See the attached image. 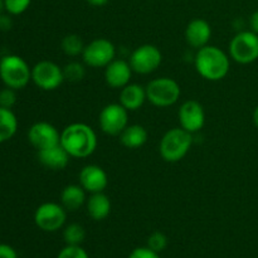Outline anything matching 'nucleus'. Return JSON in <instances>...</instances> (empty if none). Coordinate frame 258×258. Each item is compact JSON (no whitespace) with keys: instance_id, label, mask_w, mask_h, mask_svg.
I'll list each match as a JSON object with an SVG mask.
<instances>
[{"instance_id":"obj_33","label":"nucleus","mask_w":258,"mask_h":258,"mask_svg":"<svg viewBox=\"0 0 258 258\" xmlns=\"http://www.w3.org/2000/svg\"><path fill=\"white\" fill-rule=\"evenodd\" d=\"M249 25H251V30L258 34V10L253 13L249 18Z\"/></svg>"},{"instance_id":"obj_9","label":"nucleus","mask_w":258,"mask_h":258,"mask_svg":"<svg viewBox=\"0 0 258 258\" xmlns=\"http://www.w3.org/2000/svg\"><path fill=\"white\" fill-rule=\"evenodd\" d=\"M32 81L43 91H54L64 81L63 68L50 60H40L32 68Z\"/></svg>"},{"instance_id":"obj_1","label":"nucleus","mask_w":258,"mask_h":258,"mask_svg":"<svg viewBox=\"0 0 258 258\" xmlns=\"http://www.w3.org/2000/svg\"><path fill=\"white\" fill-rule=\"evenodd\" d=\"M60 145L71 158L85 159L97 148V135L91 126L82 122L71 123L60 133Z\"/></svg>"},{"instance_id":"obj_5","label":"nucleus","mask_w":258,"mask_h":258,"mask_svg":"<svg viewBox=\"0 0 258 258\" xmlns=\"http://www.w3.org/2000/svg\"><path fill=\"white\" fill-rule=\"evenodd\" d=\"M146 97L156 107H169L180 98L181 90L175 80L160 77L150 81L146 86Z\"/></svg>"},{"instance_id":"obj_28","label":"nucleus","mask_w":258,"mask_h":258,"mask_svg":"<svg viewBox=\"0 0 258 258\" xmlns=\"http://www.w3.org/2000/svg\"><path fill=\"white\" fill-rule=\"evenodd\" d=\"M14 88L5 87L0 90V107L10 108L12 110L14 105L17 103V93Z\"/></svg>"},{"instance_id":"obj_11","label":"nucleus","mask_w":258,"mask_h":258,"mask_svg":"<svg viewBox=\"0 0 258 258\" xmlns=\"http://www.w3.org/2000/svg\"><path fill=\"white\" fill-rule=\"evenodd\" d=\"M101 130L107 135H120L128 125V111L118 103L105 106L98 117Z\"/></svg>"},{"instance_id":"obj_15","label":"nucleus","mask_w":258,"mask_h":258,"mask_svg":"<svg viewBox=\"0 0 258 258\" xmlns=\"http://www.w3.org/2000/svg\"><path fill=\"white\" fill-rule=\"evenodd\" d=\"M133 68L123 59H113L105 67V81L111 88H123L130 83Z\"/></svg>"},{"instance_id":"obj_27","label":"nucleus","mask_w":258,"mask_h":258,"mask_svg":"<svg viewBox=\"0 0 258 258\" xmlns=\"http://www.w3.org/2000/svg\"><path fill=\"white\" fill-rule=\"evenodd\" d=\"M32 0H4V7L9 14L20 15L29 8Z\"/></svg>"},{"instance_id":"obj_14","label":"nucleus","mask_w":258,"mask_h":258,"mask_svg":"<svg viewBox=\"0 0 258 258\" xmlns=\"http://www.w3.org/2000/svg\"><path fill=\"white\" fill-rule=\"evenodd\" d=\"M108 178L106 171L98 165H87L80 173V185L88 193H101L106 189Z\"/></svg>"},{"instance_id":"obj_34","label":"nucleus","mask_w":258,"mask_h":258,"mask_svg":"<svg viewBox=\"0 0 258 258\" xmlns=\"http://www.w3.org/2000/svg\"><path fill=\"white\" fill-rule=\"evenodd\" d=\"M108 0H87V3L92 7H103V5L107 4Z\"/></svg>"},{"instance_id":"obj_20","label":"nucleus","mask_w":258,"mask_h":258,"mask_svg":"<svg viewBox=\"0 0 258 258\" xmlns=\"http://www.w3.org/2000/svg\"><path fill=\"white\" fill-rule=\"evenodd\" d=\"M86 202V190L81 185L71 184L62 190L60 194V204L66 211L75 212L80 209Z\"/></svg>"},{"instance_id":"obj_17","label":"nucleus","mask_w":258,"mask_h":258,"mask_svg":"<svg viewBox=\"0 0 258 258\" xmlns=\"http://www.w3.org/2000/svg\"><path fill=\"white\" fill-rule=\"evenodd\" d=\"M212 37V28L204 19H193L185 29V39L193 48H202L208 45Z\"/></svg>"},{"instance_id":"obj_12","label":"nucleus","mask_w":258,"mask_h":258,"mask_svg":"<svg viewBox=\"0 0 258 258\" xmlns=\"http://www.w3.org/2000/svg\"><path fill=\"white\" fill-rule=\"evenodd\" d=\"M179 122H180V127H183L188 133H198L203 128L204 122H206L203 106L196 100L185 101L179 108Z\"/></svg>"},{"instance_id":"obj_23","label":"nucleus","mask_w":258,"mask_h":258,"mask_svg":"<svg viewBox=\"0 0 258 258\" xmlns=\"http://www.w3.org/2000/svg\"><path fill=\"white\" fill-rule=\"evenodd\" d=\"M86 238V231L81 224H68L63 231V239L68 246H81Z\"/></svg>"},{"instance_id":"obj_4","label":"nucleus","mask_w":258,"mask_h":258,"mask_svg":"<svg viewBox=\"0 0 258 258\" xmlns=\"http://www.w3.org/2000/svg\"><path fill=\"white\" fill-rule=\"evenodd\" d=\"M0 78L7 87L20 90L32 80V68L19 55H4L0 60Z\"/></svg>"},{"instance_id":"obj_29","label":"nucleus","mask_w":258,"mask_h":258,"mask_svg":"<svg viewBox=\"0 0 258 258\" xmlns=\"http://www.w3.org/2000/svg\"><path fill=\"white\" fill-rule=\"evenodd\" d=\"M57 258H90L88 253L81 246H66L58 253Z\"/></svg>"},{"instance_id":"obj_32","label":"nucleus","mask_w":258,"mask_h":258,"mask_svg":"<svg viewBox=\"0 0 258 258\" xmlns=\"http://www.w3.org/2000/svg\"><path fill=\"white\" fill-rule=\"evenodd\" d=\"M12 25H13V22L12 19H10V17L0 14V30L7 32V30H9L10 28H12Z\"/></svg>"},{"instance_id":"obj_16","label":"nucleus","mask_w":258,"mask_h":258,"mask_svg":"<svg viewBox=\"0 0 258 258\" xmlns=\"http://www.w3.org/2000/svg\"><path fill=\"white\" fill-rule=\"evenodd\" d=\"M70 154L60 145V143L50 148L38 150V160L49 170H63L70 163Z\"/></svg>"},{"instance_id":"obj_7","label":"nucleus","mask_w":258,"mask_h":258,"mask_svg":"<svg viewBox=\"0 0 258 258\" xmlns=\"http://www.w3.org/2000/svg\"><path fill=\"white\" fill-rule=\"evenodd\" d=\"M116 49L112 42L105 38H97L85 45L82 52L83 62L92 68H102L115 59Z\"/></svg>"},{"instance_id":"obj_10","label":"nucleus","mask_w":258,"mask_h":258,"mask_svg":"<svg viewBox=\"0 0 258 258\" xmlns=\"http://www.w3.org/2000/svg\"><path fill=\"white\" fill-rule=\"evenodd\" d=\"M163 60V54L156 45L143 44L136 48L133 53L128 63L134 72L140 75H149L159 68Z\"/></svg>"},{"instance_id":"obj_26","label":"nucleus","mask_w":258,"mask_h":258,"mask_svg":"<svg viewBox=\"0 0 258 258\" xmlns=\"http://www.w3.org/2000/svg\"><path fill=\"white\" fill-rule=\"evenodd\" d=\"M148 247L153 251L160 253L168 247V237L163 232H154L149 236Z\"/></svg>"},{"instance_id":"obj_6","label":"nucleus","mask_w":258,"mask_h":258,"mask_svg":"<svg viewBox=\"0 0 258 258\" xmlns=\"http://www.w3.org/2000/svg\"><path fill=\"white\" fill-rule=\"evenodd\" d=\"M229 54L241 64H249L258 59V34L252 30H243L232 38Z\"/></svg>"},{"instance_id":"obj_25","label":"nucleus","mask_w":258,"mask_h":258,"mask_svg":"<svg viewBox=\"0 0 258 258\" xmlns=\"http://www.w3.org/2000/svg\"><path fill=\"white\" fill-rule=\"evenodd\" d=\"M63 76L70 82H80L86 76L85 66L78 62H70L63 67Z\"/></svg>"},{"instance_id":"obj_24","label":"nucleus","mask_w":258,"mask_h":258,"mask_svg":"<svg viewBox=\"0 0 258 258\" xmlns=\"http://www.w3.org/2000/svg\"><path fill=\"white\" fill-rule=\"evenodd\" d=\"M60 47H62L63 52L70 57H77V55L82 54L83 49H85V44L80 35L77 34L66 35L60 42Z\"/></svg>"},{"instance_id":"obj_8","label":"nucleus","mask_w":258,"mask_h":258,"mask_svg":"<svg viewBox=\"0 0 258 258\" xmlns=\"http://www.w3.org/2000/svg\"><path fill=\"white\" fill-rule=\"evenodd\" d=\"M67 219V211L62 204L43 203L35 209V226L44 232H55L62 228Z\"/></svg>"},{"instance_id":"obj_36","label":"nucleus","mask_w":258,"mask_h":258,"mask_svg":"<svg viewBox=\"0 0 258 258\" xmlns=\"http://www.w3.org/2000/svg\"><path fill=\"white\" fill-rule=\"evenodd\" d=\"M5 9L4 7V0H0V14H3V10Z\"/></svg>"},{"instance_id":"obj_22","label":"nucleus","mask_w":258,"mask_h":258,"mask_svg":"<svg viewBox=\"0 0 258 258\" xmlns=\"http://www.w3.org/2000/svg\"><path fill=\"white\" fill-rule=\"evenodd\" d=\"M18 130V118L10 108L0 107V143L13 139Z\"/></svg>"},{"instance_id":"obj_21","label":"nucleus","mask_w":258,"mask_h":258,"mask_svg":"<svg viewBox=\"0 0 258 258\" xmlns=\"http://www.w3.org/2000/svg\"><path fill=\"white\" fill-rule=\"evenodd\" d=\"M148 131L141 125H127L120 134V141L125 148L139 149L148 141Z\"/></svg>"},{"instance_id":"obj_19","label":"nucleus","mask_w":258,"mask_h":258,"mask_svg":"<svg viewBox=\"0 0 258 258\" xmlns=\"http://www.w3.org/2000/svg\"><path fill=\"white\" fill-rule=\"evenodd\" d=\"M87 213L93 221H103L111 213V202L103 191L93 193L87 201Z\"/></svg>"},{"instance_id":"obj_3","label":"nucleus","mask_w":258,"mask_h":258,"mask_svg":"<svg viewBox=\"0 0 258 258\" xmlns=\"http://www.w3.org/2000/svg\"><path fill=\"white\" fill-rule=\"evenodd\" d=\"M191 141V134L183 127L170 128L164 134L159 145L161 158L168 163L180 161L190 150Z\"/></svg>"},{"instance_id":"obj_13","label":"nucleus","mask_w":258,"mask_h":258,"mask_svg":"<svg viewBox=\"0 0 258 258\" xmlns=\"http://www.w3.org/2000/svg\"><path fill=\"white\" fill-rule=\"evenodd\" d=\"M28 140L37 150L50 148L60 143V134L49 122H35L28 131Z\"/></svg>"},{"instance_id":"obj_18","label":"nucleus","mask_w":258,"mask_h":258,"mask_svg":"<svg viewBox=\"0 0 258 258\" xmlns=\"http://www.w3.org/2000/svg\"><path fill=\"white\" fill-rule=\"evenodd\" d=\"M148 100L146 97V88L136 83H128L121 88L120 103L127 111H136L144 105Z\"/></svg>"},{"instance_id":"obj_35","label":"nucleus","mask_w":258,"mask_h":258,"mask_svg":"<svg viewBox=\"0 0 258 258\" xmlns=\"http://www.w3.org/2000/svg\"><path fill=\"white\" fill-rule=\"evenodd\" d=\"M253 122H254V125H256V127L258 128V106L254 108V111H253Z\"/></svg>"},{"instance_id":"obj_31","label":"nucleus","mask_w":258,"mask_h":258,"mask_svg":"<svg viewBox=\"0 0 258 258\" xmlns=\"http://www.w3.org/2000/svg\"><path fill=\"white\" fill-rule=\"evenodd\" d=\"M0 258H18L17 251L9 244L0 243Z\"/></svg>"},{"instance_id":"obj_37","label":"nucleus","mask_w":258,"mask_h":258,"mask_svg":"<svg viewBox=\"0 0 258 258\" xmlns=\"http://www.w3.org/2000/svg\"><path fill=\"white\" fill-rule=\"evenodd\" d=\"M0 60H2V57H0Z\"/></svg>"},{"instance_id":"obj_2","label":"nucleus","mask_w":258,"mask_h":258,"mask_svg":"<svg viewBox=\"0 0 258 258\" xmlns=\"http://www.w3.org/2000/svg\"><path fill=\"white\" fill-rule=\"evenodd\" d=\"M196 70L208 81H221L228 75L231 68L229 57L216 45L199 48L196 54Z\"/></svg>"},{"instance_id":"obj_30","label":"nucleus","mask_w":258,"mask_h":258,"mask_svg":"<svg viewBox=\"0 0 258 258\" xmlns=\"http://www.w3.org/2000/svg\"><path fill=\"white\" fill-rule=\"evenodd\" d=\"M128 258H161L159 256L158 252L153 251V249L146 247H139V248H135L130 253Z\"/></svg>"}]
</instances>
